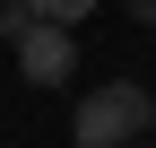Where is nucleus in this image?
I'll use <instances>...</instances> for the list:
<instances>
[{
	"label": "nucleus",
	"instance_id": "20e7f679",
	"mask_svg": "<svg viewBox=\"0 0 156 148\" xmlns=\"http://www.w3.org/2000/svg\"><path fill=\"white\" fill-rule=\"evenodd\" d=\"M130 17H147V26H156V0H130Z\"/></svg>",
	"mask_w": 156,
	"mask_h": 148
},
{
	"label": "nucleus",
	"instance_id": "f257e3e1",
	"mask_svg": "<svg viewBox=\"0 0 156 148\" xmlns=\"http://www.w3.org/2000/svg\"><path fill=\"white\" fill-rule=\"evenodd\" d=\"M147 131H156V96H147V87H130V79L95 87V96L78 105V122H69L78 148H130V139H147Z\"/></svg>",
	"mask_w": 156,
	"mask_h": 148
},
{
	"label": "nucleus",
	"instance_id": "7ed1b4c3",
	"mask_svg": "<svg viewBox=\"0 0 156 148\" xmlns=\"http://www.w3.org/2000/svg\"><path fill=\"white\" fill-rule=\"evenodd\" d=\"M87 9H95V0H26V17H35V26H78Z\"/></svg>",
	"mask_w": 156,
	"mask_h": 148
},
{
	"label": "nucleus",
	"instance_id": "39448f33",
	"mask_svg": "<svg viewBox=\"0 0 156 148\" xmlns=\"http://www.w3.org/2000/svg\"><path fill=\"white\" fill-rule=\"evenodd\" d=\"M130 148H156V139H130Z\"/></svg>",
	"mask_w": 156,
	"mask_h": 148
},
{
	"label": "nucleus",
	"instance_id": "f03ea898",
	"mask_svg": "<svg viewBox=\"0 0 156 148\" xmlns=\"http://www.w3.org/2000/svg\"><path fill=\"white\" fill-rule=\"evenodd\" d=\"M17 70H26V87H61L78 70V35L69 26H26L17 35Z\"/></svg>",
	"mask_w": 156,
	"mask_h": 148
}]
</instances>
